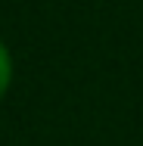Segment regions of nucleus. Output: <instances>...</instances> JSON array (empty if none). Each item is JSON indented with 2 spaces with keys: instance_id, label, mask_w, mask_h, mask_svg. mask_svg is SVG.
I'll return each instance as SVG.
<instances>
[{
  "instance_id": "nucleus-1",
  "label": "nucleus",
  "mask_w": 143,
  "mask_h": 146,
  "mask_svg": "<svg viewBox=\"0 0 143 146\" xmlns=\"http://www.w3.org/2000/svg\"><path fill=\"white\" fill-rule=\"evenodd\" d=\"M9 78H13V62H9L6 47L0 44V96H3V93H6V87H9Z\"/></svg>"
}]
</instances>
